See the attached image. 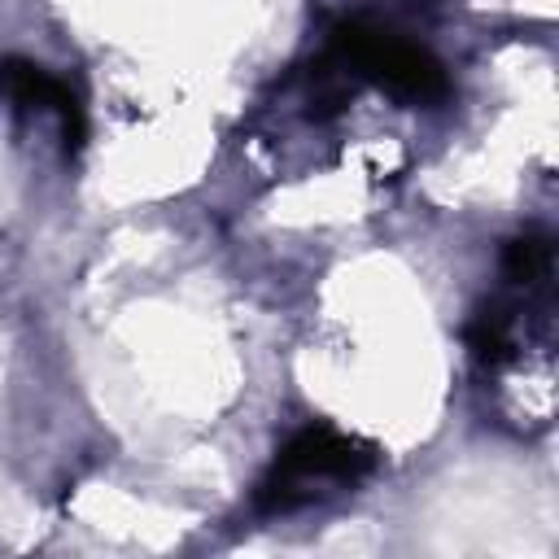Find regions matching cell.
Segmentation results:
<instances>
[{"instance_id":"obj_1","label":"cell","mask_w":559,"mask_h":559,"mask_svg":"<svg viewBox=\"0 0 559 559\" xmlns=\"http://www.w3.org/2000/svg\"><path fill=\"white\" fill-rule=\"evenodd\" d=\"M376 463V450L358 437H345L328 424L301 428L271 463V472L258 485L262 511H293L319 493V485H354Z\"/></svg>"},{"instance_id":"obj_2","label":"cell","mask_w":559,"mask_h":559,"mask_svg":"<svg viewBox=\"0 0 559 559\" xmlns=\"http://www.w3.org/2000/svg\"><path fill=\"white\" fill-rule=\"evenodd\" d=\"M0 87H4L9 96L26 100V105L57 109V118H61V127H66V140H70V144L83 140V109H79L74 92H70L61 79H52L48 70H39V66H31V61H4V66H0Z\"/></svg>"}]
</instances>
